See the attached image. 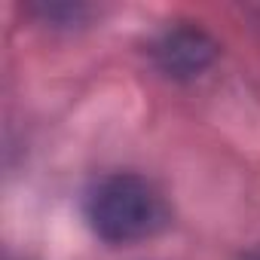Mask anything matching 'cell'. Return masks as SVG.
I'll list each match as a JSON object with an SVG mask.
<instances>
[{
	"label": "cell",
	"mask_w": 260,
	"mask_h": 260,
	"mask_svg": "<svg viewBox=\"0 0 260 260\" xmlns=\"http://www.w3.org/2000/svg\"><path fill=\"white\" fill-rule=\"evenodd\" d=\"M159 190L132 172H116L95 181L86 193V220L92 233L110 245H132L150 239L166 223Z\"/></svg>",
	"instance_id": "obj_1"
},
{
	"label": "cell",
	"mask_w": 260,
	"mask_h": 260,
	"mask_svg": "<svg viewBox=\"0 0 260 260\" xmlns=\"http://www.w3.org/2000/svg\"><path fill=\"white\" fill-rule=\"evenodd\" d=\"M150 55L156 61V68L172 77V80H196L202 77L220 55V43L196 28V25H181V28H169L153 46Z\"/></svg>",
	"instance_id": "obj_2"
},
{
	"label": "cell",
	"mask_w": 260,
	"mask_h": 260,
	"mask_svg": "<svg viewBox=\"0 0 260 260\" xmlns=\"http://www.w3.org/2000/svg\"><path fill=\"white\" fill-rule=\"evenodd\" d=\"M34 13L43 19V22H49V25H80L83 19H86V7H80V4H40V7H34Z\"/></svg>",
	"instance_id": "obj_3"
},
{
	"label": "cell",
	"mask_w": 260,
	"mask_h": 260,
	"mask_svg": "<svg viewBox=\"0 0 260 260\" xmlns=\"http://www.w3.org/2000/svg\"><path fill=\"white\" fill-rule=\"evenodd\" d=\"M248 260H260V257H248Z\"/></svg>",
	"instance_id": "obj_4"
}]
</instances>
